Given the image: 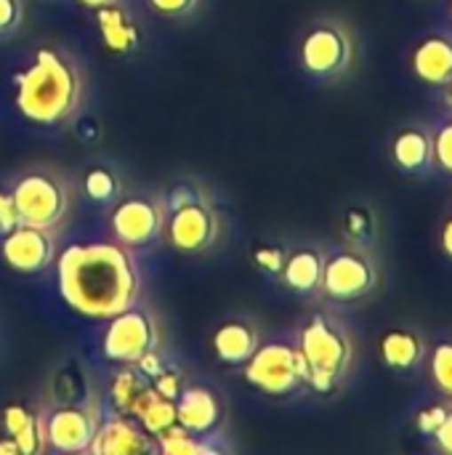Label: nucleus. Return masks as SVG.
<instances>
[{
  "mask_svg": "<svg viewBox=\"0 0 452 455\" xmlns=\"http://www.w3.org/2000/svg\"><path fill=\"white\" fill-rule=\"evenodd\" d=\"M59 293L75 312L109 320L139 299V269L123 243H75L59 256Z\"/></svg>",
  "mask_w": 452,
  "mask_h": 455,
  "instance_id": "1",
  "label": "nucleus"
},
{
  "mask_svg": "<svg viewBox=\"0 0 452 455\" xmlns=\"http://www.w3.org/2000/svg\"><path fill=\"white\" fill-rule=\"evenodd\" d=\"M83 96L75 61L53 48H37L32 64L16 77V109L32 123H59L69 117Z\"/></svg>",
  "mask_w": 452,
  "mask_h": 455,
  "instance_id": "2",
  "label": "nucleus"
},
{
  "mask_svg": "<svg viewBox=\"0 0 452 455\" xmlns=\"http://www.w3.org/2000/svg\"><path fill=\"white\" fill-rule=\"evenodd\" d=\"M298 352L306 363V384H312L317 392H333L338 381L349 373V333L325 315H317L306 323V328L301 331Z\"/></svg>",
  "mask_w": 452,
  "mask_h": 455,
  "instance_id": "3",
  "label": "nucleus"
},
{
  "mask_svg": "<svg viewBox=\"0 0 452 455\" xmlns=\"http://www.w3.org/2000/svg\"><path fill=\"white\" fill-rule=\"evenodd\" d=\"M245 379L266 395H290L306 381V363L290 344H266L248 357Z\"/></svg>",
  "mask_w": 452,
  "mask_h": 455,
  "instance_id": "4",
  "label": "nucleus"
},
{
  "mask_svg": "<svg viewBox=\"0 0 452 455\" xmlns=\"http://www.w3.org/2000/svg\"><path fill=\"white\" fill-rule=\"evenodd\" d=\"M11 197L16 203L21 224L40 227V229H53L69 208L67 189L61 187L59 179H53L48 173L21 176L16 181Z\"/></svg>",
  "mask_w": 452,
  "mask_h": 455,
  "instance_id": "5",
  "label": "nucleus"
},
{
  "mask_svg": "<svg viewBox=\"0 0 452 455\" xmlns=\"http://www.w3.org/2000/svg\"><path fill=\"white\" fill-rule=\"evenodd\" d=\"M155 344H157V331L147 312L128 307L115 317H109V328L104 333V355L109 360L133 365L141 355L155 349Z\"/></svg>",
  "mask_w": 452,
  "mask_h": 455,
  "instance_id": "6",
  "label": "nucleus"
},
{
  "mask_svg": "<svg viewBox=\"0 0 452 455\" xmlns=\"http://www.w3.org/2000/svg\"><path fill=\"white\" fill-rule=\"evenodd\" d=\"M352 61V37L338 24H317L301 43V64L317 77L338 75Z\"/></svg>",
  "mask_w": 452,
  "mask_h": 455,
  "instance_id": "7",
  "label": "nucleus"
},
{
  "mask_svg": "<svg viewBox=\"0 0 452 455\" xmlns=\"http://www.w3.org/2000/svg\"><path fill=\"white\" fill-rule=\"evenodd\" d=\"M376 285H378V272H376L373 261L362 253L344 251V253H336L333 259L325 261L322 288L333 299L352 301V299L370 293Z\"/></svg>",
  "mask_w": 452,
  "mask_h": 455,
  "instance_id": "8",
  "label": "nucleus"
},
{
  "mask_svg": "<svg viewBox=\"0 0 452 455\" xmlns=\"http://www.w3.org/2000/svg\"><path fill=\"white\" fill-rule=\"evenodd\" d=\"M3 259L16 272H40L53 261V237L48 229L19 224L3 237Z\"/></svg>",
  "mask_w": 452,
  "mask_h": 455,
  "instance_id": "9",
  "label": "nucleus"
},
{
  "mask_svg": "<svg viewBox=\"0 0 452 455\" xmlns=\"http://www.w3.org/2000/svg\"><path fill=\"white\" fill-rule=\"evenodd\" d=\"M168 235H170V245L184 251V253H200L205 251L216 235H218V219L213 216V211L197 200L184 203L176 208L170 224H168Z\"/></svg>",
  "mask_w": 452,
  "mask_h": 455,
  "instance_id": "10",
  "label": "nucleus"
},
{
  "mask_svg": "<svg viewBox=\"0 0 452 455\" xmlns=\"http://www.w3.org/2000/svg\"><path fill=\"white\" fill-rule=\"evenodd\" d=\"M96 419L85 408H56L45 421L48 445L59 453H85L96 437Z\"/></svg>",
  "mask_w": 452,
  "mask_h": 455,
  "instance_id": "11",
  "label": "nucleus"
},
{
  "mask_svg": "<svg viewBox=\"0 0 452 455\" xmlns=\"http://www.w3.org/2000/svg\"><path fill=\"white\" fill-rule=\"evenodd\" d=\"M163 227V211L149 200H125L112 213V229L128 248L147 245Z\"/></svg>",
  "mask_w": 452,
  "mask_h": 455,
  "instance_id": "12",
  "label": "nucleus"
},
{
  "mask_svg": "<svg viewBox=\"0 0 452 455\" xmlns=\"http://www.w3.org/2000/svg\"><path fill=\"white\" fill-rule=\"evenodd\" d=\"M157 448V440L144 432V427H136L128 419L107 421L96 429V437L91 443L93 455H144Z\"/></svg>",
  "mask_w": 452,
  "mask_h": 455,
  "instance_id": "13",
  "label": "nucleus"
},
{
  "mask_svg": "<svg viewBox=\"0 0 452 455\" xmlns=\"http://www.w3.org/2000/svg\"><path fill=\"white\" fill-rule=\"evenodd\" d=\"M413 72L429 85L452 83V37L429 35L413 51Z\"/></svg>",
  "mask_w": 452,
  "mask_h": 455,
  "instance_id": "14",
  "label": "nucleus"
},
{
  "mask_svg": "<svg viewBox=\"0 0 452 455\" xmlns=\"http://www.w3.org/2000/svg\"><path fill=\"white\" fill-rule=\"evenodd\" d=\"M381 360L392 368V371H413L424 363L426 357V344L424 336L418 331L410 328H392L381 336L378 344Z\"/></svg>",
  "mask_w": 452,
  "mask_h": 455,
  "instance_id": "15",
  "label": "nucleus"
},
{
  "mask_svg": "<svg viewBox=\"0 0 452 455\" xmlns=\"http://www.w3.org/2000/svg\"><path fill=\"white\" fill-rule=\"evenodd\" d=\"M176 419L184 429H189L194 435H205L218 424L221 408H218V400L208 389H200V387L181 389V395L176 400Z\"/></svg>",
  "mask_w": 452,
  "mask_h": 455,
  "instance_id": "16",
  "label": "nucleus"
},
{
  "mask_svg": "<svg viewBox=\"0 0 452 455\" xmlns=\"http://www.w3.org/2000/svg\"><path fill=\"white\" fill-rule=\"evenodd\" d=\"M3 427L8 437L19 445L21 455H37L45 451L48 437H45V419L37 413H29L24 405H8L3 411Z\"/></svg>",
  "mask_w": 452,
  "mask_h": 455,
  "instance_id": "17",
  "label": "nucleus"
},
{
  "mask_svg": "<svg viewBox=\"0 0 452 455\" xmlns=\"http://www.w3.org/2000/svg\"><path fill=\"white\" fill-rule=\"evenodd\" d=\"M96 19H99V32H101L107 51L128 53L139 45V27L123 8H117V3L99 8Z\"/></svg>",
  "mask_w": 452,
  "mask_h": 455,
  "instance_id": "18",
  "label": "nucleus"
},
{
  "mask_svg": "<svg viewBox=\"0 0 452 455\" xmlns=\"http://www.w3.org/2000/svg\"><path fill=\"white\" fill-rule=\"evenodd\" d=\"M392 155H394V163L408 171V173H418V171H426L434 160V144H432V136L424 131V128H405L400 131V136L394 139V147H392Z\"/></svg>",
  "mask_w": 452,
  "mask_h": 455,
  "instance_id": "19",
  "label": "nucleus"
},
{
  "mask_svg": "<svg viewBox=\"0 0 452 455\" xmlns=\"http://www.w3.org/2000/svg\"><path fill=\"white\" fill-rule=\"evenodd\" d=\"M213 349L229 365L248 363V357L258 349V333L248 323H226L216 331Z\"/></svg>",
  "mask_w": 452,
  "mask_h": 455,
  "instance_id": "20",
  "label": "nucleus"
},
{
  "mask_svg": "<svg viewBox=\"0 0 452 455\" xmlns=\"http://www.w3.org/2000/svg\"><path fill=\"white\" fill-rule=\"evenodd\" d=\"M322 269H325V259L312 248H301L285 259L282 277H285L288 288H293L298 293H312L322 285Z\"/></svg>",
  "mask_w": 452,
  "mask_h": 455,
  "instance_id": "21",
  "label": "nucleus"
},
{
  "mask_svg": "<svg viewBox=\"0 0 452 455\" xmlns=\"http://www.w3.org/2000/svg\"><path fill=\"white\" fill-rule=\"evenodd\" d=\"M155 397H160V395L155 392V387H147V384L139 379L136 371H123V373L115 376L112 400H115V405H117L123 413L139 419V416L144 413V408H147Z\"/></svg>",
  "mask_w": 452,
  "mask_h": 455,
  "instance_id": "22",
  "label": "nucleus"
},
{
  "mask_svg": "<svg viewBox=\"0 0 452 455\" xmlns=\"http://www.w3.org/2000/svg\"><path fill=\"white\" fill-rule=\"evenodd\" d=\"M157 440V451L163 455H208L213 453L208 445H202L194 432L184 429L181 424H173L170 429H165L163 435L155 437Z\"/></svg>",
  "mask_w": 452,
  "mask_h": 455,
  "instance_id": "23",
  "label": "nucleus"
},
{
  "mask_svg": "<svg viewBox=\"0 0 452 455\" xmlns=\"http://www.w3.org/2000/svg\"><path fill=\"white\" fill-rule=\"evenodd\" d=\"M139 424L144 427V432H149L152 437L163 435L165 429H170L173 424H178L176 419V403L173 400H165V397H155L144 413L139 416Z\"/></svg>",
  "mask_w": 452,
  "mask_h": 455,
  "instance_id": "24",
  "label": "nucleus"
},
{
  "mask_svg": "<svg viewBox=\"0 0 452 455\" xmlns=\"http://www.w3.org/2000/svg\"><path fill=\"white\" fill-rule=\"evenodd\" d=\"M432 381L434 387L452 400V341H442L432 352Z\"/></svg>",
  "mask_w": 452,
  "mask_h": 455,
  "instance_id": "25",
  "label": "nucleus"
},
{
  "mask_svg": "<svg viewBox=\"0 0 452 455\" xmlns=\"http://www.w3.org/2000/svg\"><path fill=\"white\" fill-rule=\"evenodd\" d=\"M85 192H88V197L96 200V203L112 200L115 192H117V181H115L112 171H107V168H91V171L85 173Z\"/></svg>",
  "mask_w": 452,
  "mask_h": 455,
  "instance_id": "26",
  "label": "nucleus"
},
{
  "mask_svg": "<svg viewBox=\"0 0 452 455\" xmlns=\"http://www.w3.org/2000/svg\"><path fill=\"white\" fill-rule=\"evenodd\" d=\"M344 229L352 240H370L376 235V219L368 208H352L346 213Z\"/></svg>",
  "mask_w": 452,
  "mask_h": 455,
  "instance_id": "27",
  "label": "nucleus"
},
{
  "mask_svg": "<svg viewBox=\"0 0 452 455\" xmlns=\"http://www.w3.org/2000/svg\"><path fill=\"white\" fill-rule=\"evenodd\" d=\"M432 144H434V160L440 163L442 171L452 176V120L440 125V131L432 136Z\"/></svg>",
  "mask_w": 452,
  "mask_h": 455,
  "instance_id": "28",
  "label": "nucleus"
},
{
  "mask_svg": "<svg viewBox=\"0 0 452 455\" xmlns=\"http://www.w3.org/2000/svg\"><path fill=\"white\" fill-rule=\"evenodd\" d=\"M285 253L280 251V248H274V245H264V248H258L256 251V264L264 269V272H282V267H285Z\"/></svg>",
  "mask_w": 452,
  "mask_h": 455,
  "instance_id": "29",
  "label": "nucleus"
},
{
  "mask_svg": "<svg viewBox=\"0 0 452 455\" xmlns=\"http://www.w3.org/2000/svg\"><path fill=\"white\" fill-rule=\"evenodd\" d=\"M445 413H448V405H429V408L418 411L416 424H418V429H421L424 435H429V437H432V435L437 432V427L442 424Z\"/></svg>",
  "mask_w": 452,
  "mask_h": 455,
  "instance_id": "30",
  "label": "nucleus"
},
{
  "mask_svg": "<svg viewBox=\"0 0 452 455\" xmlns=\"http://www.w3.org/2000/svg\"><path fill=\"white\" fill-rule=\"evenodd\" d=\"M155 392L160 395V397H165V400H178V395H181V379L176 376V373H168V371H163L160 376H155Z\"/></svg>",
  "mask_w": 452,
  "mask_h": 455,
  "instance_id": "31",
  "label": "nucleus"
},
{
  "mask_svg": "<svg viewBox=\"0 0 452 455\" xmlns=\"http://www.w3.org/2000/svg\"><path fill=\"white\" fill-rule=\"evenodd\" d=\"M21 219H19V211H16V203L11 195L0 192V232H11L13 227H19Z\"/></svg>",
  "mask_w": 452,
  "mask_h": 455,
  "instance_id": "32",
  "label": "nucleus"
},
{
  "mask_svg": "<svg viewBox=\"0 0 452 455\" xmlns=\"http://www.w3.org/2000/svg\"><path fill=\"white\" fill-rule=\"evenodd\" d=\"M21 21L19 0H0V32H13Z\"/></svg>",
  "mask_w": 452,
  "mask_h": 455,
  "instance_id": "33",
  "label": "nucleus"
},
{
  "mask_svg": "<svg viewBox=\"0 0 452 455\" xmlns=\"http://www.w3.org/2000/svg\"><path fill=\"white\" fill-rule=\"evenodd\" d=\"M149 5L163 16H184L197 5V0H149Z\"/></svg>",
  "mask_w": 452,
  "mask_h": 455,
  "instance_id": "34",
  "label": "nucleus"
},
{
  "mask_svg": "<svg viewBox=\"0 0 452 455\" xmlns=\"http://www.w3.org/2000/svg\"><path fill=\"white\" fill-rule=\"evenodd\" d=\"M432 437H434V445H437L442 453L452 455V408H448L442 424L437 427V432H434Z\"/></svg>",
  "mask_w": 452,
  "mask_h": 455,
  "instance_id": "35",
  "label": "nucleus"
},
{
  "mask_svg": "<svg viewBox=\"0 0 452 455\" xmlns=\"http://www.w3.org/2000/svg\"><path fill=\"white\" fill-rule=\"evenodd\" d=\"M136 365H139V371L144 373V376H149V379H155V376H160L165 368H163V360H160V355L155 352V349H149L147 355H141L139 360H136Z\"/></svg>",
  "mask_w": 452,
  "mask_h": 455,
  "instance_id": "36",
  "label": "nucleus"
},
{
  "mask_svg": "<svg viewBox=\"0 0 452 455\" xmlns=\"http://www.w3.org/2000/svg\"><path fill=\"white\" fill-rule=\"evenodd\" d=\"M440 243H442V251L452 259V213L445 219V224L440 229Z\"/></svg>",
  "mask_w": 452,
  "mask_h": 455,
  "instance_id": "37",
  "label": "nucleus"
},
{
  "mask_svg": "<svg viewBox=\"0 0 452 455\" xmlns=\"http://www.w3.org/2000/svg\"><path fill=\"white\" fill-rule=\"evenodd\" d=\"M0 455H21L19 453V445L13 443V437L0 440Z\"/></svg>",
  "mask_w": 452,
  "mask_h": 455,
  "instance_id": "38",
  "label": "nucleus"
},
{
  "mask_svg": "<svg viewBox=\"0 0 452 455\" xmlns=\"http://www.w3.org/2000/svg\"><path fill=\"white\" fill-rule=\"evenodd\" d=\"M85 8H104V5H112V3H117V0H80Z\"/></svg>",
  "mask_w": 452,
  "mask_h": 455,
  "instance_id": "39",
  "label": "nucleus"
},
{
  "mask_svg": "<svg viewBox=\"0 0 452 455\" xmlns=\"http://www.w3.org/2000/svg\"><path fill=\"white\" fill-rule=\"evenodd\" d=\"M450 8H452V5H450Z\"/></svg>",
  "mask_w": 452,
  "mask_h": 455,
  "instance_id": "40",
  "label": "nucleus"
}]
</instances>
